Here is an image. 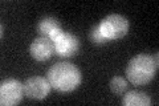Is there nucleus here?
I'll return each instance as SVG.
<instances>
[{"mask_svg":"<svg viewBox=\"0 0 159 106\" xmlns=\"http://www.w3.org/2000/svg\"><path fill=\"white\" fill-rule=\"evenodd\" d=\"M47 78L51 86L58 92H72L81 82V72L73 64L57 62L49 68Z\"/></svg>","mask_w":159,"mask_h":106,"instance_id":"1","label":"nucleus"},{"mask_svg":"<svg viewBox=\"0 0 159 106\" xmlns=\"http://www.w3.org/2000/svg\"><path fill=\"white\" fill-rule=\"evenodd\" d=\"M158 69V53L155 56L137 54L127 64L126 77L133 85H146L154 78Z\"/></svg>","mask_w":159,"mask_h":106,"instance_id":"2","label":"nucleus"},{"mask_svg":"<svg viewBox=\"0 0 159 106\" xmlns=\"http://www.w3.org/2000/svg\"><path fill=\"white\" fill-rule=\"evenodd\" d=\"M99 32L106 40H118L129 31V20L122 15H109L98 24Z\"/></svg>","mask_w":159,"mask_h":106,"instance_id":"3","label":"nucleus"},{"mask_svg":"<svg viewBox=\"0 0 159 106\" xmlns=\"http://www.w3.org/2000/svg\"><path fill=\"white\" fill-rule=\"evenodd\" d=\"M24 94V84L13 78L7 80L0 86V104L2 106L17 105Z\"/></svg>","mask_w":159,"mask_h":106,"instance_id":"4","label":"nucleus"},{"mask_svg":"<svg viewBox=\"0 0 159 106\" xmlns=\"http://www.w3.org/2000/svg\"><path fill=\"white\" fill-rule=\"evenodd\" d=\"M51 92V84L48 78L40 77V76H33V77L27 78L24 82V93L28 98L32 99H43Z\"/></svg>","mask_w":159,"mask_h":106,"instance_id":"5","label":"nucleus"},{"mask_svg":"<svg viewBox=\"0 0 159 106\" xmlns=\"http://www.w3.org/2000/svg\"><path fill=\"white\" fill-rule=\"evenodd\" d=\"M54 52L61 57H70L77 53L80 43L74 35L69 32H62L54 40Z\"/></svg>","mask_w":159,"mask_h":106,"instance_id":"6","label":"nucleus"},{"mask_svg":"<svg viewBox=\"0 0 159 106\" xmlns=\"http://www.w3.org/2000/svg\"><path fill=\"white\" fill-rule=\"evenodd\" d=\"M29 52H31V56L34 60L45 61V60L51 58L52 54L54 53V43L48 37H37L32 41Z\"/></svg>","mask_w":159,"mask_h":106,"instance_id":"7","label":"nucleus"},{"mask_svg":"<svg viewBox=\"0 0 159 106\" xmlns=\"http://www.w3.org/2000/svg\"><path fill=\"white\" fill-rule=\"evenodd\" d=\"M37 31L41 36L51 39L52 41H54L64 32L61 29V25H60V21L53 17H44L40 20L37 24Z\"/></svg>","mask_w":159,"mask_h":106,"instance_id":"8","label":"nucleus"},{"mask_svg":"<svg viewBox=\"0 0 159 106\" xmlns=\"http://www.w3.org/2000/svg\"><path fill=\"white\" fill-rule=\"evenodd\" d=\"M150 104H151L150 97L146 93L138 92V90L127 92L122 98V105L125 106H148Z\"/></svg>","mask_w":159,"mask_h":106,"instance_id":"9","label":"nucleus"},{"mask_svg":"<svg viewBox=\"0 0 159 106\" xmlns=\"http://www.w3.org/2000/svg\"><path fill=\"white\" fill-rule=\"evenodd\" d=\"M110 89H111L113 93L122 94L123 92H126V89H127V81H126L125 78H122V77H119V76H117V77L111 78V81H110Z\"/></svg>","mask_w":159,"mask_h":106,"instance_id":"10","label":"nucleus"},{"mask_svg":"<svg viewBox=\"0 0 159 106\" xmlns=\"http://www.w3.org/2000/svg\"><path fill=\"white\" fill-rule=\"evenodd\" d=\"M89 37L92 39V41L96 44V45H103L105 43H107L109 40H106L105 37L102 36V33L99 32V28H98V25L97 27H94L92 31H90V33H89Z\"/></svg>","mask_w":159,"mask_h":106,"instance_id":"11","label":"nucleus"}]
</instances>
